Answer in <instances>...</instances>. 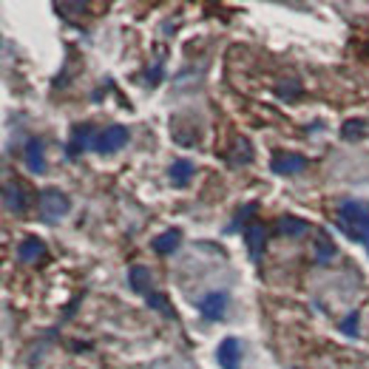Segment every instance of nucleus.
Instances as JSON below:
<instances>
[{
  "mask_svg": "<svg viewBox=\"0 0 369 369\" xmlns=\"http://www.w3.org/2000/svg\"><path fill=\"white\" fill-rule=\"evenodd\" d=\"M366 253H369V242H366Z\"/></svg>",
  "mask_w": 369,
  "mask_h": 369,
  "instance_id": "22",
  "label": "nucleus"
},
{
  "mask_svg": "<svg viewBox=\"0 0 369 369\" xmlns=\"http://www.w3.org/2000/svg\"><path fill=\"white\" fill-rule=\"evenodd\" d=\"M316 250H318V264H324V261H330L332 256H335V245L327 239V236H318V242H316Z\"/></svg>",
  "mask_w": 369,
  "mask_h": 369,
  "instance_id": "19",
  "label": "nucleus"
},
{
  "mask_svg": "<svg viewBox=\"0 0 369 369\" xmlns=\"http://www.w3.org/2000/svg\"><path fill=\"white\" fill-rule=\"evenodd\" d=\"M94 128L91 125H74L71 128V139H68V157H80L83 151H89V148L94 145Z\"/></svg>",
  "mask_w": 369,
  "mask_h": 369,
  "instance_id": "7",
  "label": "nucleus"
},
{
  "mask_svg": "<svg viewBox=\"0 0 369 369\" xmlns=\"http://www.w3.org/2000/svg\"><path fill=\"white\" fill-rule=\"evenodd\" d=\"M363 134H366V122H363V119H347L344 128H341V136H344L347 142H355V139H361Z\"/></svg>",
  "mask_w": 369,
  "mask_h": 369,
  "instance_id": "16",
  "label": "nucleus"
},
{
  "mask_svg": "<svg viewBox=\"0 0 369 369\" xmlns=\"http://www.w3.org/2000/svg\"><path fill=\"white\" fill-rule=\"evenodd\" d=\"M276 94H278L281 100H292V97L302 94V86L295 83V80H281V83L276 86Z\"/></svg>",
  "mask_w": 369,
  "mask_h": 369,
  "instance_id": "18",
  "label": "nucleus"
},
{
  "mask_svg": "<svg viewBox=\"0 0 369 369\" xmlns=\"http://www.w3.org/2000/svg\"><path fill=\"white\" fill-rule=\"evenodd\" d=\"M245 242H247V250H250V259L259 261L261 253H264V242H267V231L264 225H259V221H253V225L245 228Z\"/></svg>",
  "mask_w": 369,
  "mask_h": 369,
  "instance_id": "9",
  "label": "nucleus"
},
{
  "mask_svg": "<svg viewBox=\"0 0 369 369\" xmlns=\"http://www.w3.org/2000/svg\"><path fill=\"white\" fill-rule=\"evenodd\" d=\"M216 361L221 369H239L242 366V344L239 338H225L216 349Z\"/></svg>",
  "mask_w": 369,
  "mask_h": 369,
  "instance_id": "6",
  "label": "nucleus"
},
{
  "mask_svg": "<svg viewBox=\"0 0 369 369\" xmlns=\"http://www.w3.org/2000/svg\"><path fill=\"white\" fill-rule=\"evenodd\" d=\"M193 174H196V168H193L190 160H176V162L168 168V179H171L174 188H188L190 179H193Z\"/></svg>",
  "mask_w": 369,
  "mask_h": 369,
  "instance_id": "13",
  "label": "nucleus"
},
{
  "mask_svg": "<svg viewBox=\"0 0 369 369\" xmlns=\"http://www.w3.org/2000/svg\"><path fill=\"white\" fill-rule=\"evenodd\" d=\"M148 307H154V310H160L165 318H174V307H171V302L165 299V295H160V292H151V295H148Z\"/></svg>",
  "mask_w": 369,
  "mask_h": 369,
  "instance_id": "17",
  "label": "nucleus"
},
{
  "mask_svg": "<svg viewBox=\"0 0 369 369\" xmlns=\"http://www.w3.org/2000/svg\"><path fill=\"white\" fill-rule=\"evenodd\" d=\"M125 142H128V128H122V125H111V128H105V131L97 136L94 151H97V154H117Z\"/></svg>",
  "mask_w": 369,
  "mask_h": 369,
  "instance_id": "4",
  "label": "nucleus"
},
{
  "mask_svg": "<svg viewBox=\"0 0 369 369\" xmlns=\"http://www.w3.org/2000/svg\"><path fill=\"white\" fill-rule=\"evenodd\" d=\"M4 205H6V210L9 213H23L26 207H29V199H26V190L15 182H6L4 185Z\"/></svg>",
  "mask_w": 369,
  "mask_h": 369,
  "instance_id": "12",
  "label": "nucleus"
},
{
  "mask_svg": "<svg viewBox=\"0 0 369 369\" xmlns=\"http://www.w3.org/2000/svg\"><path fill=\"white\" fill-rule=\"evenodd\" d=\"M179 245H182V231H176V228H171V231L160 233V236L151 242V247H154L160 256H171V253H176V250H179Z\"/></svg>",
  "mask_w": 369,
  "mask_h": 369,
  "instance_id": "14",
  "label": "nucleus"
},
{
  "mask_svg": "<svg viewBox=\"0 0 369 369\" xmlns=\"http://www.w3.org/2000/svg\"><path fill=\"white\" fill-rule=\"evenodd\" d=\"M338 228L355 239V242H369V202L366 199H347L338 207Z\"/></svg>",
  "mask_w": 369,
  "mask_h": 369,
  "instance_id": "1",
  "label": "nucleus"
},
{
  "mask_svg": "<svg viewBox=\"0 0 369 369\" xmlns=\"http://www.w3.org/2000/svg\"><path fill=\"white\" fill-rule=\"evenodd\" d=\"M128 284H131V290L134 292H139V295H151L154 292V276H151V267H145V264H134L131 270H128Z\"/></svg>",
  "mask_w": 369,
  "mask_h": 369,
  "instance_id": "8",
  "label": "nucleus"
},
{
  "mask_svg": "<svg viewBox=\"0 0 369 369\" xmlns=\"http://www.w3.org/2000/svg\"><path fill=\"white\" fill-rule=\"evenodd\" d=\"M276 228H278V233H281V236H304V233L310 231V225H307L304 219L290 216V213L278 219V225H276Z\"/></svg>",
  "mask_w": 369,
  "mask_h": 369,
  "instance_id": "15",
  "label": "nucleus"
},
{
  "mask_svg": "<svg viewBox=\"0 0 369 369\" xmlns=\"http://www.w3.org/2000/svg\"><path fill=\"white\" fill-rule=\"evenodd\" d=\"M68 210H71V199H68L63 190L46 188V190L40 193V216H43V221H57V219H63Z\"/></svg>",
  "mask_w": 369,
  "mask_h": 369,
  "instance_id": "2",
  "label": "nucleus"
},
{
  "mask_svg": "<svg viewBox=\"0 0 369 369\" xmlns=\"http://www.w3.org/2000/svg\"><path fill=\"white\" fill-rule=\"evenodd\" d=\"M199 313H202L207 321H221V318L228 316V292H221V290L207 292L205 299L199 302Z\"/></svg>",
  "mask_w": 369,
  "mask_h": 369,
  "instance_id": "5",
  "label": "nucleus"
},
{
  "mask_svg": "<svg viewBox=\"0 0 369 369\" xmlns=\"http://www.w3.org/2000/svg\"><path fill=\"white\" fill-rule=\"evenodd\" d=\"M23 160H26V168L32 174H46V154H43V142L40 139H29L26 142Z\"/></svg>",
  "mask_w": 369,
  "mask_h": 369,
  "instance_id": "11",
  "label": "nucleus"
},
{
  "mask_svg": "<svg viewBox=\"0 0 369 369\" xmlns=\"http://www.w3.org/2000/svg\"><path fill=\"white\" fill-rule=\"evenodd\" d=\"M259 210V205H245L239 213H236V221H233V225H231V231H236L239 225H245V221H247V216H253Z\"/></svg>",
  "mask_w": 369,
  "mask_h": 369,
  "instance_id": "21",
  "label": "nucleus"
},
{
  "mask_svg": "<svg viewBox=\"0 0 369 369\" xmlns=\"http://www.w3.org/2000/svg\"><path fill=\"white\" fill-rule=\"evenodd\" d=\"M358 321H361V316H358V310H352V313L341 321V332H344V335H358Z\"/></svg>",
  "mask_w": 369,
  "mask_h": 369,
  "instance_id": "20",
  "label": "nucleus"
},
{
  "mask_svg": "<svg viewBox=\"0 0 369 369\" xmlns=\"http://www.w3.org/2000/svg\"><path fill=\"white\" fill-rule=\"evenodd\" d=\"M307 168V157L292 154V151H276L270 160V171L278 176H295Z\"/></svg>",
  "mask_w": 369,
  "mask_h": 369,
  "instance_id": "3",
  "label": "nucleus"
},
{
  "mask_svg": "<svg viewBox=\"0 0 369 369\" xmlns=\"http://www.w3.org/2000/svg\"><path fill=\"white\" fill-rule=\"evenodd\" d=\"M43 256H46V242L37 239V236H29V239H23L18 245V259L23 264H37Z\"/></svg>",
  "mask_w": 369,
  "mask_h": 369,
  "instance_id": "10",
  "label": "nucleus"
}]
</instances>
